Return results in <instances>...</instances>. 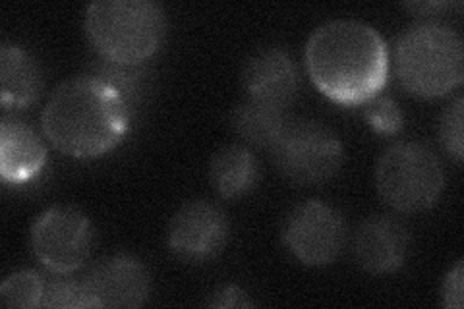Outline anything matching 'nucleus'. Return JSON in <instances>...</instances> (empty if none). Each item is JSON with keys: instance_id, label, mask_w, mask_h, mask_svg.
<instances>
[{"instance_id": "nucleus-11", "label": "nucleus", "mask_w": 464, "mask_h": 309, "mask_svg": "<svg viewBox=\"0 0 464 309\" xmlns=\"http://www.w3.org/2000/svg\"><path fill=\"white\" fill-rule=\"evenodd\" d=\"M85 281L97 307H140L148 302L151 292L145 265L124 254L95 263Z\"/></svg>"}, {"instance_id": "nucleus-12", "label": "nucleus", "mask_w": 464, "mask_h": 309, "mask_svg": "<svg viewBox=\"0 0 464 309\" xmlns=\"http://www.w3.org/2000/svg\"><path fill=\"white\" fill-rule=\"evenodd\" d=\"M242 83L248 99L286 109L298 92V72L283 49L266 47L246 61Z\"/></svg>"}, {"instance_id": "nucleus-21", "label": "nucleus", "mask_w": 464, "mask_h": 309, "mask_svg": "<svg viewBox=\"0 0 464 309\" xmlns=\"http://www.w3.org/2000/svg\"><path fill=\"white\" fill-rule=\"evenodd\" d=\"M464 267L462 261H459L455 267L447 273L443 286H441V298H443V305L449 309H460L462 302H464Z\"/></svg>"}, {"instance_id": "nucleus-13", "label": "nucleus", "mask_w": 464, "mask_h": 309, "mask_svg": "<svg viewBox=\"0 0 464 309\" xmlns=\"http://www.w3.org/2000/svg\"><path fill=\"white\" fill-rule=\"evenodd\" d=\"M47 163V147L34 128L5 116L0 122V174L6 184L32 182Z\"/></svg>"}, {"instance_id": "nucleus-17", "label": "nucleus", "mask_w": 464, "mask_h": 309, "mask_svg": "<svg viewBox=\"0 0 464 309\" xmlns=\"http://www.w3.org/2000/svg\"><path fill=\"white\" fill-rule=\"evenodd\" d=\"M45 283L35 271H18L5 278L0 285V300L6 307L34 309L41 307Z\"/></svg>"}, {"instance_id": "nucleus-8", "label": "nucleus", "mask_w": 464, "mask_h": 309, "mask_svg": "<svg viewBox=\"0 0 464 309\" xmlns=\"http://www.w3.org/2000/svg\"><path fill=\"white\" fill-rule=\"evenodd\" d=\"M283 244L306 267H325L339 257L346 240L343 215L324 201H304L283 223Z\"/></svg>"}, {"instance_id": "nucleus-4", "label": "nucleus", "mask_w": 464, "mask_h": 309, "mask_svg": "<svg viewBox=\"0 0 464 309\" xmlns=\"http://www.w3.org/2000/svg\"><path fill=\"white\" fill-rule=\"evenodd\" d=\"M395 72L406 92L438 99L464 78L462 39L443 22H422L406 29L395 47Z\"/></svg>"}, {"instance_id": "nucleus-1", "label": "nucleus", "mask_w": 464, "mask_h": 309, "mask_svg": "<svg viewBox=\"0 0 464 309\" xmlns=\"http://www.w3.org/2000/svg\"><path fill=\"white\" fill-rule=\"evenodd\" d=\"M306 68L327 99L344 107H362L385 90L391 53L372 25L333 20L319 25L308 39Z\"/></svg>"}, {"instance_id": "nucleus-16", "label": "nucleus", "mask_w": 464, "mask_h": 309, "mask_svg": "<svg viewBox=\"0 0 464 309\" xmlns=\"http://www.w3.org/2000/svg\"><path fill=\"white\" fill-rule=\"evenodd\" d=\"M288 122L286 109L248 99L232 112V128L237 134L259 150H271Z\"/></svg>"}, {"instance_id": "nucleus-2", "label": "nucleus", "mask_w": 464, "mask_h": 309, "mask_svg": "<svg viewBox=\"0 0 464 309\" xmlns=\"http://www.w3.org/2000/svg\"><path fill=\"white\" fill-rule=\"evenodd\" d=\"M43 134L56 151L97 159L122 141L130 126L128 101L97 76L64 80L41 114Z\"/></svg>"}, {"instance_id": "nucleus-14", "label": "nucleus", "mask_w": 464, "mask_h": 309, "mask_svg": "<svg viewBox=\"0 0 464 309\" xmlns=\"http://www.w3.org/2000/svg\"><path fill=\"white\" fill-rule=\"evenodd\" d=\"M43 90L35 58L18 45L5 43L0 49V99L3 105L24 109L34 105Z\"/></svg>"}, {"instance_id": "nucleus-10", "label": "nucleus", "mask_w": 464, "mask_h": 309, "mask_svg": "<svg viewBox=\"0 0 464 309\" xmlns=\"http://www.w3.org/2000/svg\"><path fill=\"white\" fill-rule=\"evenodd\" d=\"M409 252V228L391 215L368 217L362 220L353 237V256L360 267L372 275L401 269Z\"/></svg>"}, {"instance_id": "nucleus-15", "label": "nucleus", "mask_w": 464, "mask_h": 309, "mask_svg": "<svg viewBox=\"0 0 464 309\" xmlns=\"http://www.w3.org/2000/svg\"><path fill=\"white\" fill-rule=\"evenodd\" d=\"M209 179L211 186L221 198H242L250 194L259 180L257 159L246 145H225L211 159Z\"/></svg>"}, {"instance_id": "nucleus-6", "label": "nucleus", "mask_w": 464, "mask_h": 309, "mask_svg": "<svg viewBox=\"0 0 464 309\" xmlns=\"http://www.w3.org/2000/svg\"><path fill=\"white\" fill-rule=\"evenodd\" d=\"M275 167L286 180L300 186L324 184L344 160L339 136L314 121H290L269 150Z\"/></svg>"}, {"instance_id": "nucleus-19", "label": "nucleus", "mask_w": 464, "mask_h": 309, "mask_svg": "<svg viewBox=\"0 0 464 309\" xmlns=\"http://www.w3.org/2000/svg\"><path fill=\"white\" fill-rule=\"evenodd\" d=\"M364 119L377 134L393 136L404 124V114L393 99L377 95L364 102Z\"/></svg>"}, {"instance_id": "nucleus-7", "label": "nucleus", "mask_w": 464, "mask_h": 309, "mask_svg": "<svg viewBox=\"0 0 464 309\" xmlns=\"http://www.w3.org/2000/svg\"><path fill=\"white\" fill-rule=\"evenodd\" d=\"M32 252L37 261L56 275L82 269L92 252V223L80 209L56 205L43 211L32 227Z\"/></svg>"}, {"instance_id": "nucleus-22", "label": "nucleus", "mask_w": 464, "mask_h": 309, "mask_svg": "<svg viewBox=\"0 0 464 309\" xmlns=\"http://www.w3.org/2000/svg\"><path fill=\"white\" fill-rule=\"evenodd\" d=\"M208 305L209 307H252L256 304L248 298V294L242 292L238 286L227 285L211 294V300L208 302Z\"/></svg>"}, {"instance_id": "nucleus-20", "label": "nucleus", "mask_w": 464, "mask_h": 309, "mask_svg": "<svg viewBox=\"0 0 464 309\" xmlns=\"http://www.w3.org/2000/svg\"><path fill=\"white\" fill-rule=\"evenodd\" d=\"M462 122H464V101L457 97L449 105L441 116L440 122V141L443 150L451 155L457 163L462 160L464 140H462Z\"/></svg>"}, {"instance_id": "nucleus-5", "label": "nucleus", "mask_w": 464, "mask_h": 309, "mask_svg": "<svg viewBox=\"0 0 464 309\" xmlns=\"http://www.w3.org/2000/svg\"><path fill=\"white\" fill-rule=\"evenodd\" d=\"M445 184L441 160L430 147L401 141L387 147L375 169L380 198L399 213H422L438 203Z\"/></svg>"}, {"instance_id": "nucleus-18", "label": "nucleus", "mask_w": 464, "mask_h": 309, "mask_svg": "<svg viewBox=\"0 0 464 309\" xmlns=\"http://www.w3.org/2000/svg\"><path fill=\"white\" fill-rule=\"evenodd\" d=\"M41 307L85 309L97 307V304L85 278H82V281H74V278H56V281L45 285Z\"/></svg>"}, {"instance_id": "nucleus-9", "label": "nucleus", "mask_w": 464, "mask_h": 309, "mask_svg": "<svg viewBox=\"0 0 464 309\" xmlns=\"http://www.w3.org/2000/svg\"><path fill=\"white\" fill-rule=\"evenodd\" d=\"M228 240L227 215L209 201H190L174 213L167 230L172 256L203 263L219 256Z\"/></svg>"}, {"instance_id": "nucleus-3", "label": "nucleus", "mask_w": 464, "mask_h": 309, "mask_svg": "<svg viewBox=\"0 0 464 309\" xmlns=\"http://www.w3.org/2000/svg\"><path fill=\"white\" fill-rule=\"evenodd\" d=\"M85 34L105 63L138 66L161 49L167 16L153 0H99L87 6Z\"/></svg>"}]
</instances>
